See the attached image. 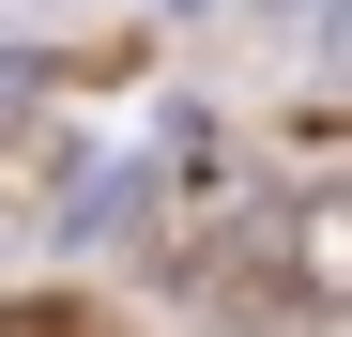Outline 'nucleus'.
Returning <instances> with one entry per match:
<instances>
[{
    "label": "nucleus",
    "instance_id": "3",
    "mask_svg": "<svg viewBox=\"0 0 352 337\" xmlns=\"http://www.w3.org/2000/svg\"><path fill=\"white\" fill-rule=\"evenodd\" d=\"M0 337H92V322H77V292H31V307H0Z\"/></svg>",
    "mask_w": 352,
    "mask_h": 337
},
{
    "label": "nucleus",
    "instance_id": "2",
    "mask_svg": "<svg viewBox=\"0 0 352 337\" xmlns=\"http://www.w3.org/2000/svg\"><path fill=\"white\" fill-rule=\"evenodd\" d=\"M261 16H276V31H307L322 62H352V0H261Z\"/></svg>",
    "mask_w": 352,
    "mask_h": 337
},
{
    "label": "nucleus",
    "instance_id": "1",
    "mask_svg": "<svg viewBox=\"0 0 352 337\" xmlns=\"http://www.w3.org/2000/svg\"><path fill=\"white\" fill-rule=\"evenodd\" d=\"M184 307L214 337H307V322H352V184H291L261 215H230L199 246Z\"/></svg>",
    "mask_w": 352,
    "mask_h": 337
}]
</instances>
